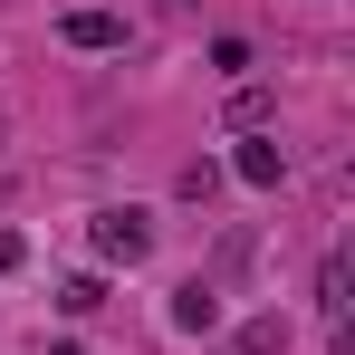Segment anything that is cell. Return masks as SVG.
Wrapping results in <instances>:
<instances>
[{
  "label": "cell",
  "instance_id": "1",
  "mask_svg": "<svg viewBox=\"0 0 355 355\" xmlns=\"http://www.w3.org/2000/svg\"><path fill=\"white\" fill-rule=\"evenodd\" d=\"M87 250H96V269H135V259H154V221L135 202H106L87 221Z\"/></svg>",
  "mask_w": 355,
  "mask_h": 355
},
{
  "label": "cell",
  "instance_id": "2",
  "mask_svg": "<svg viewBox=\"0 0 355 355\" xmlns=\"http://www.w3.org/2000/svg\"><path fill=\"white\" fill-rule=\"evenodd\" d=\"M231 173L250 182V192H279V182H288V154H279V144H269V135H240V154H231Z\"/></svg>",
  "mask_w": 355,
  "mask_h": 355
},
{
  "label": "cell",
  "instance_id": "3",
  "mask_svg": "<svg viewBox=\"0 0 355 355\" xmlns=\"http://www.w3.org/2000/svg\"><path fill=\"white\" fill-rule=\"evenodd\" d=\"M173 327L182 336H211V327H221V288H211V279H182L173 288Z\"/></svg>",
  "mask_w": 355,
  "mask_h": 355
},
{
  "label": "cell",
  "instance_id": "4",
  "mask_svg": "<svg viewBox=\"0 0 355 355\" xmlns=\"http://www.w3.org/2000/svg\"><path fill=\"white\" fill-rule=\"evenodd\" d=\"M58 39H67V49H125V19H116V10H67Z\"/></svg>",
  "mask_w": 355,
  "mask_h": 355
},
{
  "label": "cell",
  "instance_id": "5",
  "mask_svg": "<svg viewBox=\"0 0 355 355\" xmlns=\"http://www.w3.org/2000/svg\"><path fill=\"white\" fill-rule=\"evenodd\" d=\"M346 259H317V317H327V336H336V346H346Z\"/></svg>",
  "mask_w": 355,
  "mask_h": 355
},
{
  "label": "cell",
  "instance_id": "6",
  "mask_svg": "<svg viewBox=\"0 0 355 355\" xmlns=\"http://www.w3.org/2000/svg\"><path fill=\"white\" fill-rule=\"evenodd\" d=\"M221 116H231V135H269V125H279V96H269V87H231Z\"/></svg>",
  "mask_w": 355,
  "mask_h": 355
},
{
  "label": "cell",
  "instance_id": "7",
  "mask_svg": "<svg viewBox=\"0 0 355 355\" xmlns=\"http://www.w3.org/2000/svg\"><path fill=\"white\" fill-rule=\"evenodd\" d=\"M231 355H288V317H250L231 336Z\"/></svg>",
  "mask_w": 355,
  "mask_h": 355
},
{
  "label": "cell",
  "instance_id": "8",
  "mask_svg": "<svg viewBox=\"0 0 355 355\" xmlns=\"http://www.w3.org/2000/svg\"><path fill=\"white\" fill-rule=\"evenodd\" d=\"M96 307H106V279H96V269L58 279V317H96Z\"/></svg>",
  "mask_w": 355,
  "mask_h": 355
},
{
  "label": "cell",
  "instance_id": "9",
  "mask_svg": "<svg viewBox=\"0 0 355 355\" xmlns=\"http://www.w3.org/2000/svg\"><path fill=\"white\" fill-rule=\"evenodd\" d=\"M19 259H29V240H19L10 221H0V269H19Z\"/></svg>",
  "mask_w": 355,
  "mask_h": 355
},
{
  "label": "cell",
  "instance_id": "10",
  "mask_svg": "<svg viewBox=\"0 0 355 355\" xmlns=\"http://www.w3.org/2000/svg\"><path fill=\"white\" fill-rule=\"evenodd\" d=\"M49 355H87V346H77V336H58V346H49Z\"/></svg>",
  "mask_w": 355,
  "mask_h": 355
},
{
  "label": "cell",
  "instance_id": "11",
  "mask_svg": "<svg viewBox=\"0 0 355 355\" xmlns=\"http://www.w3.org/2000/svg\"><path fill=\"white\" fill-rule=\"evenodd\" d=\"M0 135H10V106H0Z\"/></svg>",
  "mask_w": 355,
  "mask_h": 355
}]
</instances>
